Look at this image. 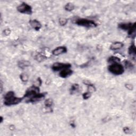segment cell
<instances>
[{
  "label": "cell",
  "instance_id": "1",
  "mask_svg": "<svg viewBox=\"0 0 136 136\" xmlns=\"http://www.w3.org/2000/svg\"><path fill=\"white\" fill-rule=\"evenodd\" d=\"M23 99V97H18L15 96V94L14 92L9 91L4 96V104L8 106L16 105L20 103Z\"/></svg>",
  "mask_w": 136,
  "mask_h": 136
},
{
  "label": "cell",
  "instance_id": "2",
  "mask_svg": "<svg viewBox=\"0 0 136 136\" xmlns=\"http://www.w3.org/2000/svg\"><path fill=\"white\" fill-rule=\"evenodd\" d=\"M119 28L127 31L129 36L131 37H134L135 35V30H136V23H133L131 22L128 23H121L118 25Z\"/></svg>",
  "mask_w": 136,
  "mask_h": 136
},
{
  "label": "cell",
  "instance_id": "3",
  "mask_svg": "<svg viewBox=\"0 0 136 136\" xmlns=\"http://www.w3.org/2000/svg\"><path fill=\"white\" fill-rule=\"evenodd\" d=\"M108 70L110 73L114 75L120 76L125 72V68L123 66L119 63H115L111 64L108 67Z\"/></svg>",
  "mask_w": 136,
  "mask_h": 136
},
{
  "label": "cell",
  "instance_id": "4",
  "mask_svg": "<svg viewBox=\"0 0 136 136\" xmlns=\"http://www.w3.org/2000/svg\"><path fill=\"white\" fill-rule=\"evenodd\" d=\"M76 23L79 26H82L88 28H95L97 26V24L94 20H89L87 19H78L76 21Z\"/></svg>",
  "mask_w": 136,
  "mask_h": 136
},
{
  "label": "cell",
  "instance_id": "5",
  "mask_svg": "<svg viewBox=\"0 0 136 136\" xmlns=\"http://www.w3.org/2000/svg\"><path fill=\"white\" fill-rule=\"evenodd\" d=\"M17 9L20 14L28 15H31L33 14V9L31 6L25 2H22L20 5H19L17 6Z\"/></svg>",
  "mask_w": 136,
  "mask_h": 136
},
{
  "label": "cell",
  "instance_id": "6",
  "mask_svg": "<svg viewBox=\"0 0 136 136\" xmlns=\"http://www.w3.org/2000/svg\"><path fill=\"white\" fill-rule=\"evenodd\" d=\"M39 93H40V87L36 85H33L27 89L23 97V98H26L29 99Z\"/></svg>",
  "mask_w": 136,
  "mask_h": 136
},
{
  "label": "cell",
  "instance_id": "7",
  "mask_svg": "<svg viewBox=\"0 0 136 136\" xmlns=\"http://www.w3.org/2000/svg\"><path fill=\"white\" fill-rule=\"evenodd\" d=\"M72 67L70 63H64L62 62H55L52 66V69L54 71H61L64 69H70Z\"/></svg>",
  "mask_w": 136,
  "mask_h": 136
},
{
  "label": "cell",
  "instance_id": "8",
  "mask_svg": "<svg viewBox=\"0 0 136 136\" xmlns=\"http://www.w3.org/2000/svg\"><path fill=\"white\" fill-rule=\"evenodd\" d=\"M47 94V93H39L32 97L28 99L26 101V103H34L40 102L45 97V96H46Z\"/></svg>",
  "mask_w": 136,
  "mask_h": 136
},
{
  "label": "cell",
  "instance_id": "9",
  "mask_svg": "<svg viewBox=\"0 0 136 136\" xmlns=\"http://www.w3.org/2000/svg\"><path fill=\"white\" fill-rule=\"evenodd\" d=\"M68 51V49L66 46H59L52 51V54L54 56H59L61 54L66 53Z\"/></svg>",
  "mask_w": 136,
  "mask_h": 136
},
{
  "label": "cell",
  "instance_id": "10",
  "mask_svg": "<svg viewBox=\"0 0 136 136\" xmlns=\"http://www.w3.org/2000/svg\"><path fill=\"white\" fill-rule=\"evenodd\" d=\"M29 24L34 29H35L36 31L40 30L42 27V24L38 20H36V19H33V20H29Z\"/></svg>",
  "mask_w": 136,
  "mask_h": 136
},
{
  "label": "cell",
  "instance_id": "11",
  "mask_svg": "<svg viewBox=\"0 0 136 136\" xmlns=\"http://www.w3.org/2000/svg\"><path fill=\"white\" fill-rule=\"evenodd\" d=\"M73 73V71L70 69H66L61 71L59 73V76L62 78H67L70 77Z\"/></svg>",
  "mask_w": 136,
  "mask_h": 136
},
{
  "label": "cell",
  "instance_id": "12",
  "mask_svg": "<svg viewBox=\"0 0 136 136\" xmlns=\"http://www.w3.org/2000/svg\"><path fill=\"white\" fill-rule=\"evenodd\" d=\"M124 46V44L121 42H115L113 43L110 46V50L112 51H116L122 48Z\"/></svg>",
  "mask_w": 136,
  "mask_h": 136
},
{
  "label": "cell",
  "instance_id": "13",
  "mask_svg": "<svg viewBox=\"0 0 136 136\" xmlns=\"http://www.w3.org/2000/svg\"><path fill=\"white\" fill-rule=\"evenodd\" d=\"M44 105L46 109L51 112L53 111V107L54 106L53 101L51 98L47 99L46 100H45L44 102Z\"/></svg>",
  "mask_w": 136,
  "mask_h": 136
},
{
  "label": "cell",
  "instance_id": "14",
  "mask_svg": "<svg viewBox=\"0 0 136 136\" xmlns=\"http://www.w3.org/2000/svg\"><path fill=\"white\" fill-rule=\"evenodd\" d=\"M128 53L129 55L135 58V55H136V48H135V46L134 43L132 44L131 45V46L129 47L128 49Z\"/></svg>",
  "mask_w": 136,
  "mask_h": 136
},
{
  "label": "cell",
  "instance_id": "15",
  "mask_svg": "<svg viewBox=\"0 0 136 136\" xmlns=\"http://www.w3.org/2000/svg\"><path fill=\"white\" fill-rule=\"evenodd\" d=\"M30 63L27 61H20L18 63V66L19 68H20V69H23L25 68H27L30 66Z\"/></svg>",
  "mask_w": 136,
  "mask_h": 136
},
{
  "label": "cell",
  "instance_id": "16",
  "mask_svg": "<svg viewBox=\"0 0 136 136\" xmlns=\"http://www.w3.org/2000/svg\"><path fill=\"white\" fill-rule=\"evenodd\" d=\"M120 61L121 60L119 57L117 56H110L107 60V62L110 64L115 63H119Z\"/></svg>",
  "mask_w": 136,
  "mask_h": 136
},
{
  "label": "cell",
  "instance_id": "17",
  "mask_svg": "<svg viewBox=\"0 0 136 136\" xmlns=\"http://www.w3.org/2000/svg\"><path fill=\"white\" fill-rule=\"evenodd\" d=\"M79 85L77 83H74L73 85H71L70 88V93L72 95L75 94L76 92H77L78 90H79Z\"/></svg>",
  "mask_w": 136,
  "mask_h": 136
},
{
  "label": "cell",
  "instance_id": "18",
  "mask_svg": "<svg viewBox=\"0 0 136 136\" xmlns=\"http://www.w3.org/2000/svg\"><path fill=\"white\" fill-rule=\"evenodd\" d=\"M75 8V5L72 3H68L64 6V10L68 12L72 11Z\"/></svg>",
  "mask_w": 136,
  "mask_h": 136
},
{
  "label": "cell",
  "instance_id": "19",
  "mask_svg": "<svg viewBox=\"0 0 136 136\" xmlns=\"http://www.w3.org/2000/svg\"><path fill=\"white\" fill-rule=\"evenodd\" d=\"M20 78L22 82H27L29 80V76L27 74L22 73L20 75Z\"/></svg>",
  "mask_w": 136,
  "mask_h": 136
},
{
  "label": "cell",
  "instance_id": "20",
  "mask_svg": "<svg viewBox=\"0 0 136 136\" xmlns=\"http://www.w3.org/2000/svg\"><path fill=\"white\" fill-rule=\"evenodd\" d=\"M68 22V20L65 18H61L59 19V24L61 26H65Z\"/></svg>",
  "mask_w": 136,
  "mask_h": 136
},
{
  "label": "cell",
  "instance_id": "21",
  "mask_svg": "<svg viewBox=\"0 0 136 136\" xmlns=\"http://www.w3.org/2000/svg\"><path fill=\"white\" fill-rule=\"evenodd\" d=\"M92 94H91V93L88 92H87L86 93H84L82 94V98H83V100H87L89 99L90 97H91Z\"/></svg>",
  "mask_w": 136,
  "mask_h": 136
},
{
  "label": "cell",
  "instance_id": "22",
  "mask_svg": "<svg viewBox=\"0 0 136 136\" xmlns=\"http://www.w3.org/2000/svg\"><path fill=\"white\" fill-rule=\"evenodd\" d=\"M123 131L126 134H131L132 133L131 129L128 127H125L123 128Z\"/></svg>",
  "mask_w": 136,
  "mask_h": 136
},
{
  "label": "cell",
  "instance_id": "23",
  "mask_svg": "<svg viewBox=\"0 0 136 136\" xmlns=\"http://www.w3.org/2000/svg\"><path fill=\"white\" fill-rule=\"evenodd\" d=\"M125 66H126V67L127 68H128V69H130V68H132L133 67V65L132 64V63L129 62L128 61H125Z\"/></svg>",
  "mask_w": 136,
  "mask_h": 136
},
{
  "label": "cell",
  "instance_id": "24",
  "mask_svg": "<svg viewBox=\"0 0 136 136\" xmlns=\"http://www.w3.org/2000/svg\"><path fill=\"white\" fill-rule=\"evenodd\" d=\"M11 31L10 29H9V28H6V29H4V30L3 31V33H4V35L6 36H9L11 34Z\"/></svg>",
  "mask_w": 136,
  "mask_h": 136
},
{
  "label": "cell",
  "instance_id": "25",
  "mask_svg": "<svg viewBox=\"0 0 136 136\" xmlns=\"http://www.w3.org/2000/svg\"><path fill=\"white\" fill-rule=\"evenodd\" d=\"M36 82H37V85H35L37 86H41L42 85V79L40 78H38L37 80H36Z\"/></svg>",
  "mask_w": 136,
  "mask_h": 136
},
{
  "label": "cell",
  "instance_id": "26",
  "mask_svg": "<svg viewBox=\"0 0 136 136\" xmlns=\"http://www.w3.org/2000/svg\"><path fill=\"white\" fill-rule=\"evenodd\" d=\"M125 87L127 89H128L129 90H132L133 89V86L132 85H131V84H129V83L125 84Z\"/></svg>",
  "mask_w": 136,
  "mask_h": 136
},
{
  "label": "cell",
  "instance_id": "27",
  "mask_svg": "<svg viewBox=\"0 0 136 136\" xmlns=\"http://www.w3.org/2000/svg\"><path fill=\"white\" fill-rule=\"evenodd\" d=\"M70 126L71 127H72V128H75V127H76V124H75V123L73 122V121H71V122H70Z\"/></svg>",
  "mask_w": 136,
  "mask_h": 136
},
{
  "label": "cell",
  "instance_id": "28",
  "mask_svg": "<svg viewBox=\"0 0 136 136\" xmlns=\"http://www.w3.org/2000/svg\"><path fill=\"white\" fill-rule=\"evenodd\" d=\"M2 90H3V84L1 81V93L2 92Z\"/></svg>",
  "mask_w": 136,
  "mask_h": 136
},
{
  "label": "cell",
  "instance_id": "29",
  "mask_svg": "<svg viewBox=\"0 0 136 136\" xmlns=\"http://www.w3.org/2000/svg\"><path fill=\"white\" fill-rule=\"evenodd\" d=\"M0 119H1V121H0V122H1V123H2L3 122V120H4V118H3V116H1V117H0Z\"/></svg>",
  "mask_w": 136,
  "mask_h": 136
}]
</instances>
